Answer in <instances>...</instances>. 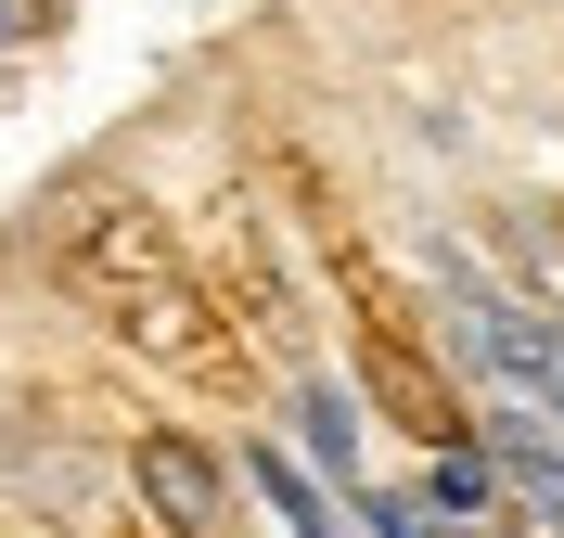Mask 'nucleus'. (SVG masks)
Returning <instances> with one entry per match:
<instances>
[{
    "instance_id": "obj_1",
    "label": "nucleus",
    "mask_w": 564,
    "mask_h": 538,
    "mask_svg": "<svg viewBox=\"0 0 564 538\" xmlns=\"http://www.w3.org/2000/svg\"><path fill=\"white\" fill-rule=\"evenodd\" d=\"M65 283L90 295L141 359H167V372H193V385H231V333L206 321V295H193L180 244L154 231V206H90V218H65Z\"/></svg>"
},
{
    "instance_id": "obj_2",
    "label": "nucleus",
    "mask_w": 564,
    "mask_h": 538,
    "mask_svg": "<svg viewBox=\"0 0 564 538\" xmlns=\"http://www.w3.org/2000/svg\"><path fill=\"white\" fill-rule=\"evenodd\" d=\"M321 244L347 256V231H321ZM347 270H359V256H347ZM359 385H372V410H386L398 436H423V449H462V436H475V410L449 397V347H423L372 270H359Z\"/></svg>"
},
{
    "instance_id": "obj_3",
    "label": "nucleus",
    "mask_w": 564,
    "mask_h": 538,
    "mask_svg": "<svg viewBox=\"0 0 564 538\" xmlns=\"http://www.w3.org/2000/svg\"><path fill=\"white\" fill-rule=\"evenodd\" d=\"M129 487H141V513H154L167 538H245L231 449H206V436H180V424H141L129 436Z\"/></svg>"
},
{
    "instance_id": "obj_4",
    "label": "nucleus",
    "mask_w": 564,
    "mask_h": 538,
    "mask_svg": "<svg viewBox=\"0 0 564 538\" xmlns=\"http://www.w3.org/2000/svg\"><path fill=\"white\" fill-rule=\"evenodd\" d=\"M475 436H488L513 513H539V538H564V424H552V410H527V397H488Z\"/></svg>"
},
{
    "instance_id": "obj_5",
    "label": "nucleus",
    "mask_w": 564,
    "mask_h": 538,
    "mask_svg": "<svg viewBox=\"0 0 564 538\" xmlns=\"http://www.w3.org/2000/svg\"><path fill=\"white\" fill-rule=\"evenodd\" d=\"M295 462L334 474V501H359V397L334 385V372H308V385H295Z\"/></svg>"
},
{
    "instance_id": "obj_6",
    "label": "nucleus",
    "mask_w": 564,
    "mask_h": 538,
    "mask_svg": "<svg viewBox=\"0 0 564 538\" xmlns=\"http://www.w3.org/2000/svg\"><path fill=\"white\" fill-rule=\"evenodd\" d=\"M423 513H462V538H488L500 513H513V487H500V462H488V436L423 449Z\"/></svg>"
},
{
    "instance_id": "obj_7",
    "label": "nucleus",
    "mask_w": 564,
    "mask_h": 538,
    "mask_svg": "<svg viewBox=\"0 0 564 538\" xmlns=\"http://www.w3.org/2000/svg\"><path fill=\"white\" fill-rule=\"evenodd\" d=\"M245 474H257V501H270L295 538H359V501H321V474L295 462V449H245Z\"/></svg>"
}]
</instances>
